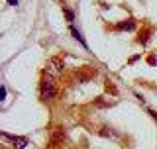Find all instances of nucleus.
Returning a JSON list of instances; mask_svg holds the SVG:
<instances>
[{"mask_svg":"<svg viewBox=\"0 0 157 149\" xmlns=\"http://www.w3.org/2000/svg\"><path fill=\"white\" fill-rule=\"evenodd\" d=\"M57 92H59L57 78L45 73V77L41 78V82H39V98H41L43 102H49V100H53V98L57 96Z\"/></svg>","mask_w":157,"mask_h":149,"instance_id":"nucleus-1","label":"nucleus"},{"mask_svg":"<svg viewBox=\"0 0 157 149\" xmlns=\"http://www.w3.org/2000/svg\"><path fill=\"white\" fill-rule=\"evenodd\" d=\"M63 69H65L63 59H61V57H51V59L47 61V65H45V73L57 78V77H61V74H63Z\"/></svg>","mask_w":157,"mask_h":149,"instance_id":"nucleus-2","label":"nucleus"},{"mask_svg":"<svg viewBox=\"0 0 157 149\" xmlns=\"http://www.w3.org/2000/svg\"><path fill=\"white\" fill-rule=\"evenodd\" d=\"M2 137H6V139H12V143H14V149H24V147L28 145V139H26V137L10 136V133H6V132H2Z\"/></svg>","mask_w":157,"mask_h":149,"instance_id":"nucleus-3","label":"nucleus"},{"mask_svg":"<svg viewBox=\"0 0 157 149\" xmlns=\"http://www.w3.org/2000/svg\"><path fill=\"white\" fill-rule=\"evenodd\" d=\"M134 28H136V22H134V20H126V22H120L116 26V29H120V32H124V29H126V32H132Z\"/></svg>","mask_w":157,"mask_h":149,"instance_id":"nucleus-4","label":"nucleus"},{"mask_svg":"<svg viewBox=\"0 0 157 149\" xmlns=\"http://www.w3.org/2000/svg\"><path fill=\"white\" fill-rule=\"evenodd\" d=\"M71 33H73V37H75L77 41H78V43H81V45H82V47H85V49H88V45H86V41H85V37L81 36V32H78V29H77L75 26H71Z\"/></svg>","mask_w":157,"mask_h":149,"instance_id":"nucleus-5","label":"nucleus"},{"mask_svg":"<svg viewBox=\"0 0 157 149\" xmlns=\"http://www.w3.org/2000/svg\"><path fill=\"white\" fill-rule=\"evenodd\" d=\"M63 14H65V16H67V22H69V24H71L73 20H75V14H73V12H71V10H69V8H63Z\"/></svg>","mask_w":157,"mask_h":149,"instance_id":"nucleus-6","label":"nucleus"},{"mask_svg":"<svg viewBox=\"0 0 157 149\" xmlns=\"http://www.w3.org/2000/svg\"><path fill=\"white\" fill-rule=\"evenodd\" d=\"M106 90L112 92V94H118V90H116V86H114V82H112V81H106Z\"/></svg>","mask_w":157,"mask_h":149,"instance_id":"nucleus-7","label":"nucleus"},{"mask_svg":"<svg viewBox=\"0 0 157 149\" xmlns=\"http://www.w3.org/2000/svg\"><path fill=\"white\" fill-rule=\"evenodd\" d=\"M147 33H149V32H144V36H140V37H137V43L145 45V43H147V39H149V36H147Z\"/></svg>","mask_w":157,"mask_h":149,"instance_id":"nucleus-8","label":"nucleus"},{"mask_svg":"<svg viewBox=\"0 0 157 149\" xmlns=\"http://www.w3.org/2000/svg\"><path fill=\"white\" fill-rule=\"evenodd\" d=\"M4 98H6V86L0 88V100H4Z\"/></svg>","mask_w":157,"mask_h":149,"instance_id":"nucleus-9","label":"nucleus"},{"mask_svg":"<svg viewBox=\"0 0 157 149\" xmlns=\"http://www.w3.org/2000/svg\"><path fill=\"white\" fill-rule=\"evenodd\" d=\"M8 4H12V6H16V4H18V0H8Z\"/></svg>","mask_w":157,"mask_h":149,"instance_id":"nucleus-10","label":"nucleus"}]
</instances>
